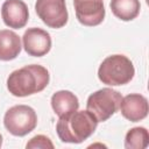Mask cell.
<instances>
[{
    "mask_svg": "<svg viewBox=\"0 0 149 149\" xmlns=\"http://www.w3.org/2000/svg\"><path fill=\"white\" fill-rule=\"evenodd\" d=\"M50 80L49 71L38 64L26 65L7 78V88L14 97H28L43 91Z\"/></svg>",
    "mask_w": 149,
    "mask_h": 149,
    "instance_id": "obj_1",
    "label": "cell"
},
{
    "mask_svg": "<svg viewBox=\"0 0 149 149\" xmlns=\"http://www.w3.org/2000/svg\"><path fill=\"white\" fill-rule=\"evenodd\" d=\"M98 121L92 113L86 111H74L65 116H61L56 125V132L62 142L81 143L95 130Z\"/></svg>",
    "mask_w": 149,
    "mask_h": 149,
    "instance_id": "obj_2",
    "label": "cell"
},
{
    "mask_svg": "<svg viewBox=\"0 0 149 149\" xmlns=\"http://www.w3.org/2000/svg\"><path fill=\"white\" fill-rule=\"evenodd\" d=\"M135 74L132 61L125 55L107 56L98 69V78L102 84L119 86L128 84Z\"/></svg>",
    "mask_w": 149,
    "mask_h": 149,
    "instance_id": "obj_3",
    "label": "cell"
},
{
    "mask_svg": "<svg viewBox=\"0 0 149 149\" xmlns=\"http://www.w3.org/2000/svg\"><path fill=\"white\" fill-rule=\"evenodd\" d=\"M121 99V93L113 88L105 87L88 95L86 109L94 115L98 122H104L118 112Z\"/></svg>",
    "mask_w": 149,
    "mask_h": 149,
    "instance_id": "obj_4",
    "label": "cell"
},
{
    "mask_svg": "<svg viewBox=\"0 0 149 149\" xmlns=\"http://www.w3.org/2000/svg\"><path fill=\"white\" fill-rule=\"evenodd\" d=\"M37 125V115L34 108L27 105L10 107L3 116L5 128L14 136H24L33 132Z\"/></svg>",
    "mask_w": 149,
    "mask_h": 149,
    "instance_id": "obj_5",
    "label": "cell"
},
{
    "mask_svg": "<svg viewBox=\"0 0 149 149\" xmlns=\"http://www.w3.org/2000/svg\"><path fill=\"white\" fill-rule=\"evenodd\" d=\"M35 10L44 24L58 29L68 22V9L65 0H36Z\"/></svg>",
    "mask_w": 149,
    "mask_h": 149,
    "instance_id": "obj_6",
    "label": "cell"
},
{
    "mask_svg": "<svg viewBox=\"0 0 149 149\" xmlns=\"http://www.w3.org/2000/svg\"><path fill=\"white\" fill-rule=\"evenodd\" d=\"M76 16L78 21L87 27L100 24L105 17L102 0H73Z\"/></svg>",
    "mask_w": 149,
    "mask_h": 149,
    "instance_id": "obj_7",
    "label": "cell"
},
{
    "mask_svg": "<svg viewBox=\"0 0 149 149\" xmlns=\"http://www.w3.org/2000/svg\"><path fill=\"white\" fill-rule=\"evenodd\" d=\"M24 51L29 56L42 57L51 49V37L47 30L41 28H29L22 36Z\"/></svg>",
    "mask_w": 149,
    "mask_h": 149,
    "instance_id": "obj_8",
    "label": "cell"
},
{
    "mask_svg": "<svg viewBox=\"0 0 149 149\" xmlns=\"http://www.w3.org/2000/svg\"><path fill=\"white\" fill-rule=\"evenodd\" d=\"M1 17L9 28H23L29 17L28 7L23 0H5L1 6Z\"/></svg>",
    "mask_w": 149,
    "mask_h": 149,
    "instance_id": "obj_9",
    "label": "cell"
},
{
    "mask_svg": "<svg viewBox=\"0 0 149 149\" xmlns=\"http://www.w3.org/2000/svg\"><path fill=\"white\" fill-rule=\"evenodd\" d=\"M120 111L125 119L137 122L147 118L148 115V100L146 97L139 93H130L121 99Z\"/></svg>",
    "mask_w": 149,
    "mask_h": 149,
    "instance_id": "obj_10",
    "label": "cell"
},
{
    "mask_svg": "<svg viewBox=\"0 0 149 149\" xmlns=\"http://www.w3.org/2000/svg\"><path fill=\"white\" fill-rule=\"evenodd\" d=\"M51 107L55 114L58 115V118H61L77 111L79 107V101H78V98L72 92L62 90L52 94Z\"/></svg>",
    "mask_w": 149,
    "mask_h": 149,
    "instance_id": "obj_11",
    "label": "cell"
},
{
    "mask_svg": "<svg viewBox=\"0 0 149 149\" xmlns=\"http://www.w3.org/2000/svg\"><path fill=\"white\" fill-rule=\"evenodd\" d=\"M19 35L9 29L0 30V61H12L21 52Z\"/></svg>",
    "mask_w": 149,
    "mask_h": 149,
    "instance_id": "obj_12",
    "label": "cell"
},
{
    "mask_svg": "<svg viewBox=\"0 0 149 149\" xmlns=\"http://www.w3.org/2000/svg\"><path fill=\"white\" fill-rule=\"evenodd\" d=\"M109 7L118 19L122 21H132L140 14L141 3L139 0H111Z\"/></svg>",
    "mask_w": 149,
    "mask_h": 149,
    "instance_id": "obj_13",
    "label": "cell"
},
{
    "mask_svg": "<svg viewBox=\"0 0 149 149\" xmlns=\"http://www.w3.org/2000/svg\"><path fill=\"white\" fill-rule=\"evenodd\" d=\"M149 144V133L144 127L129 129L125 137L126 149H144Z\"/></svg>",
    "mask_w": 149,
    "mask_h": 149,
    "instance_id": "obj_14",
    "label": "cell"
},
{
    "mask_svg": "<svg viewBox=\"0 0 149 149\" xmlns=\"http://www.w3.org/2000/svg\"><path fill=\"white\" fill-rule=\"evenodd\" d=\"M26 148L27 149H36V148H41V149H54V143L45 135H36L33 139H30V141L26 144Z\"/></svg>",
    "mask_w": 149,
    "mask_h": 149,
    "instance_id": "obj_15",
    "label": "cell"
},
{
    "mask_svg": "<svg viewBox=\"0 0 149 149\" xmlns=\"http://www.w3.org/2000/svg\"><path fill=\"white\" fill-rule=\"evenodd\" d=\"M1 144H2V135L0 134V147H1Z\"/></svg>",
    "mask_w": 149,
    "mask_h": 149,
    "instance_id": "obj_16",
    "label": "cell"
}]
</instances>
